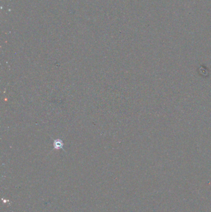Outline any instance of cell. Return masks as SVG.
I'll return each mask as SVG.
<instances>
[{"label":"cell","instance_id":"obj_1","mask_svg":"<svg viewBox=\"0 0 211 212\" xmlns=\"http://www.w3.org/2000/svg\"><path fill=\"white\" fill-rule=\"evenodd\" d=\"M54 148L56 149L63 148V143L60 140H54Z\"/></svg>","mask_w":211,"mask_h":212}]
</instances>
